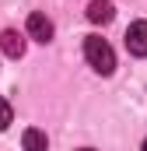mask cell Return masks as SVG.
<instances>
[{"instance_id": "6da1fadb", "label": "cell", "mask_w": 147, "mask_h": 151, "mask_svg": "<svg viewBox=\"0 0 147 151\" xmlns=\"http://www.w3.org/2000/svg\"><path fill=\"white\" fill-rule=\"evenodd\" d=\"M84 60L95 74H112L116 70V49L102 35H88L84 39Z\"/></svg>"}, {"instance_id": "7a4b0ae2", "label": "cell", "mask_w": 147, "mask_h": 151, "mask_svg": "<svg viewBox=\"0 0 147 151\" xmlns=\"http://www.w3.org/2000/svg\"><path fill=\"white\" fill-rule=\"evenodd\" d=\"M25 35L46 46V42L53 39V21H49L42 11H32V14H28V25H25Z\"/></svg>"}, {"instance_id": "3957f363", "label": "cell", "mask_w": 147, "mask_h": 151, "mask_svg": "<svg viewBox=\"0 0 147 151\" xmlns=\"http://www.w3.org/2000/svg\"><path fill=\"white\" fill-rule=\"evenodd\" d=\"M126 49L133 56H147V21H133L126 28Z\"/></svg>"}, {"instance_id": "277c9868", "label": "cell", "mask_w": 147, "mask_h": 151, "mask_svg": "<svg viewBox=\"0 0 147 151\" xmlns=\"http://www.w3.org/2000/svg\"><path fill=\"white\" fill-rule=\"evenodd\" d=\"M112 18H116L112 0H91V4H88V21H95V25H109Z\"/></svg>"}, {"instance_id": "5b68a950", "label": "cell", "mask_w": 147, "mask_h": 151, "mask_svg": "<svg viewBox=\"0 0 147 151\" xmlns=\"http://www.w3.org/2000/svg\"><path fill=\"white\" fill-rule=\"evenodd\" d=\"M0 49H4L11 60L25 56V35H21V32H14V28H7V32L0 35Z\"/></svg>"}, {"instance_id": "8992f818", "label": "cell", "mask_w": 147, "mask_h": 151, "mask_svg": "<svg viewBox=\"0 0 147 151\" xmlns=\"http://www.w3.org/2000/svg\"><path fill=\"white\" fill-rule=\"evenodd\" d=\"M21 144H25V151H49V141H46V134H42L39 127H28V130H25Z\"/></svg>"}, {"instance_id": "52a82bcc", "label": "cell", "mask_w": 147, "mask_h": 151, "mask_svg": "<svg viewBox=\"0 0 147 151\" xmlns=\"http://www.w3.org/2000/svg\"><path fill=\"white\" fill-rule=\"evenodd\" d=\"M14 119V113H11V102L7 99H0V130H7V123Z\"/></svg>"}, {"instance_id": "ba28073f", "label": "cell", "mask_w": 147, "mask_h": 151, "mask_svg": "<svg viewBox=\"0 0 147 151\" xmlns=\"http://www.w3.org/2000/svg\"><path fill=\"white\" fill-rule=\"evenodd\" d=\"M81 151H91V148H81Z\"/></svg>"}, {"instance_id": "9c48e42d", "label": "cell", "mask_w": 147, "mask_h": 151, "mask_svg": "<svg viewBox=\"0 0 147 151\" xmlns=\"http://www.w3.org/2000/svg\"><path fill=\"white\" fill-rule=\"evenodd\" d=\"M144 151H147V141H144Z\"/></svg>"}]
</instances>
